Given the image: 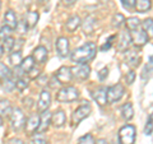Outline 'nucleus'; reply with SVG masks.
<instances>
[{
  "instance_id": "nucleus-1",
  "label": "nucleus",
  "mask_w": 153,
  "mask_h": 144,
  "mask_svg": "<svg viewBox=\"0 0 153 144\" xmlns=\"http://www.w3.org/2000/svg\"><path fill=\"white\" fill-rule=\"evenodd\" d=\"M96 51H97V47L93 42H87L71 52V60L76 64H85L94 57Z\"/></svg>"
},
{
  "instance_id": "nucleus-2",
  "label": "nucleus",
  "mask_w": 153,
  "mask_h": 144,
  "mask_svg": "<svg viewBox=\"0 0 153 144\" xmlns=\"http://www.w3.org/2000/svg\"><path fill=\"white\" fill-rule=\"evenodd\" d=\"M79 97V91L75 87H64L61 88L56 94V99L59 102H73Z\"/></svg>"
},
{
  "instance_id": "nucleus-3",
  "label": "nucleus",
  "mask_w": 153,
  "mask_h": 144,
  "mask_svg": "<svg viewBox=\"0 0 153 144\" xmlns=\"http://www.w3.org/2000/svg\"><path fill=\"white\" fill-rule=\"evenodd\" d=\"M135 142V128L133 125H125L119 131V143L120 144H134Z\"/></svg>"
},
{
  "instance_id": "nucleus-4",
  "label": "nucleus",
  "mask_w": 153,
  "mask_h": 144,
  "mask_svg": "<svg viewBox=\"0 0 153 144\" xmlns=\"http://www.w3.org/2000/svg\"><path fill=\"white\" fill-rule=\"evenodd\" d=\"M124 93H125V88H124L123 84H120V83L114 84L107 88V101L110 103L117 102V101L121 99Z\"/></svg>"
},
{
  "instance_id": "nucleus-5",
  "label": "nucleus",
  "mask_w": 153,
  "mask_h": 144,
  "mask_svg": "<svg viewBox=\"0 0 153 144\" xmlns=\"http://www.w3.org/2000/svg\"><path fill=\"white\" fill-rule=\"evenodd\" d=\"M91 111H92V108H91V105H88V103H84L82 106H79L74 111V114L71 115V122H73V125L76 126L82 120L88 117Z\"/></svg>"
},
{
  "instance_id": "nucleus-6",
  "label": "nucleus",
  "mask_w": 153,
  "mask_h": 144,
  "mask_svg": "<svg viewBox=\"0 0 153 144\" xmlns=\"http://www.w3.org/2000/svg\"><path fill=\"white\" fill-rule=\"evenodd\" d=\"M10 124H12V128L14 130H21V129L25 126L26 124V117H25V114L22 112L21 108H13L12 110V114H10Z\"/></svg>"
},
{
  "instance_id": "nucleus-7",
  "label": "nucleus",
  "mask_w": 153,
  "mask_h": 144,
  "mask_svg": "<svg viewBox=\"0 0 153 144\" xmlns=\"http://www.w3.org/2000/svg\"><path fill=\"white\" fill-rule=\"evenodd\" d=\"M70 69H71V75L79 80H85L91 73V68L87 64H78L76 66L70 68Z\"/></svg>"
},
{
  "instance_id": "nucleus-8",
  "label": "nucleus",
  "mask_w": 153,
  "mask_h": 144,
  "mask_svg": "<svg viewBox=\"0 0 153 144\" xmlns=\"http://www.w3.org/2000/svg\"><path fill=\"white\" fill-rule=\"evenodd\" d=\"M130 37H131V41L134 42V45L135 46H143L146 45L148 42V36L147 33L142 30V28H137V30H134L130 32Z\"/></svg>"
},
{
  "instance_id": "nucleus-9",
  "label": "nucleus",
  "mask_w": 153,
  "mask_h": 144,
  "mask_svg": "<svg viewBox=\"0 0 153 144\" xmlns=\"http://www.w3.org/2000/svg\"><path fill=\"white\" fill-rule=\"evenodd\" d=\"M55 78L60 84L69 83V82L71 80V78H73V75H71V69L69 68V66H61V68L56 71Z\"/></svg>"
},
{
  "instance_id": "nucleus-10",
  "label": "nucleus",
  "mask_w": 153,
  "mask_h": 144,
  "mask_svg": "<svg viewBox=\"0 0 153 144\" xmlns=\"http://www.w3.org/2000/svg\"><path fill=\"white\" fill-rule=\"evenodd\" d=\"M38 126H40V116L36 115V114L31 115V116L28 117V120L26 121V124H25L26 131H27V134H30V135H32V134L38 131Z\"/></svg>"
},
{
  "instance_id": "nucleus-11",
  "label": "nucleus",
  "mask_w": 153,
  "mask_h": 144,
  "mask_svg": "<svg viewBox=\"0 0 153 144\" xmlns=\"http://www.w3.org/2000/svg\"><path fill=\"white\" fill-rule=\"evenodd\" d=\"M56 52L60 57L69 56V40L66 37H60L56 41Z\"/></svg>"
},
{
  "instance_id": "nucleus-12",
  "label": "nucleus",
  "mask_w": 153,
  "mask_h": 144,
  "mask_svg": "<svg viewBox=\"0 0 153 144\" xmlns=\"http://www.w3.org/2000/svg\"><path fill=\"white\" fill-rule=\"evenodd\" d=\"M51 103V94L50 92H47V91H42L41 94H40V98H38V102H37V108L38 111H46L47 108H49Z\"/></svg>"
},
{
  "instance_id": "nucleus-13",
  "label": "nucleus",
  "mask_w": 153,
  "mask_h": 144,
  "mask_svg": "<svg viewBox=\"0 0 153 144\" xmlns=\"http://www.w3.org/2000/svg\"><path fill=\"white\" fill-rule=\"evenodd\" d=\"M33 60L38 64H45L46 60H47V50L46 47L44 46H38L33 50V54H32Z\"/></svg>"
},
{
  "instance_id": "nucleus-14",
  "label": "nucleus",
  "mask_w": 153,
  "mask_h": 144,
  "mask_svg": "<svg viewBox=\"0 0 153 144\" xmlns=\"http://www.w3.org/2000/svg\"><path fill=\"white\" fill-rule=\"evenodd\" d=\"M93 98H94L96 102L100 105V106L106 105V102H107V88L103 87V85H102V87H98L97 89L94 91Z\"/></svg>"
},
{
  "instance_id": "nucleus-15",
  "label": "nucleus",
  "mask_w": 153,
  "mask_h": 144,
  "mask_svg": "<svg viewBox=\"0 0 153 144\" xmlns=\"http://www.w3.org/2000/svg\"><path fill=\"white\" fill-rule=\"evenodd\" d=\"M65 120H66V116L63 110H59V111H56L51 115V124L55 128H61L65 124Z\"/></svg>"
},
{
  "instance_id": "nucleus-16",
  "label": "nucleus",
  "mask_w": 153,
  "mask_h": 144,
  "mask_svg": "<svg viewBox=\"0 0 153 144\" xmlns=\"http://www.w3.org/2000/svg\"><path fill=\"white\" fill-rule=\"evenodd\" d=\"M4 23H5L4 26L9 27L10 30L17 28V26H18V19H17L16 13H14L13 10H8L5 14H4Z\"/></svg>"
},
{
  "instance_id": "nucleus-17",
  "label": "nucleus",
  "mask_w": 153,
  "mask_h": 144,
  "mask_svg": "<svg viewBox=\"0 0 153 144\" xmlns=\"http://www.w3.org/2000/svg\"><path fill=\"white\" fill-rule=\"evenodd\" d=\"M80 24H82V21H80L79 16H73V17H70L68 21H66L65 28H66V31H69L70 33H73L76 28L80 27Z\"/></svg>"
},
{
  "instance_id": "nucleus-18",
  "label": "nucleus",
  "mask_w": 153,
  "mask_h": 144,
  "mask_svg": "<svg viewBox=\"0 0 153 144\" xmlns=\"http://www.w3.org/2000/svg\"><path fill=\"white\" fill-rule=\"evenodd\" d=\"M120 38H119V50H126L128 47H129V44H130V41H131V37H130V33H129L128 31H123L120 33V36H119Z\"/></svg>"
},
{
  "instance_id": "nucleus-19",
  "label": "nucleus",
  "mask_w": 153,
  "mask_h": 144,
  "mask_svg": "<svg viewBox=\"0 0 153 144\" xmlns=\"http://www.w3.org/2000/svg\"><path fill=\"white\" fill-rule=\"evenodd\" d=\"M51 122V114L47 111H44L42 115L40 116V126H38V131H45L47 128H49Z\"/></svg>"
},
{
  "instance_id": "nucleus-20",
  "label": "nucleus",
  "mask_w": 153,
  "mask_h": 144,
  "mask_svg": "<svg viewBox=\"0 0 153 144\" xmlns=\"http://www.w3.org/2000/svg\"><path fill=\"white\" fill-rule=\"evenodd\" d=\"M38 18H40V16H38V13L37 12H28L25 14V23H26V26L27 27H35L37 24V22H38Z\"/></svg>"
},
{
  "instance_id": "nucleus-21",
  "label": "nucleus",
  "mask_w": 153,
  "mask_h": 144,
  "mask_svg": "<svg viewBox=\"0 0 153 144\" xmlns=\"http://www.w3.org/2000/svg\"><path fill=\"white\" fill-rule=\"evenodd\" d=\"M19 68H21V70L23 71V73H30V71L35 68V60H33V57L28 56V57H26L25 60H22Z\"/></svg>"
},
{
  "instance_id": "nucleus-22",
  "label": "nucleus",
  "mask_w": 153,
  "mask_h": 144,
  "mask_svg": "<svg viewBox=\"0 0 153 144\" xmlns=\"http://www.w3.org/2000/svg\"><path fill=\"white\" fill-rule=\"evenodd\" d=\"M12 105L8 99L0 98V116H9L12 114Z\"/></svg>"
},
{
  "instance_id": "nucleus-23",
  "label": "nucleus",
  "mask_w": 153,
  "mask_h": 144,
  "mask_svg": "<svg viewBox=\"0 0 153 144\" xmlns=\"http://www.w3.org/2000/svg\"><path fill=\"white\" fill-rule=\"evenodd\" d=\"M152 7V0H135V8L139 13H146Z\"/></svg>"
},
{
  "instance_id": "nucleus-24",
  "label": "nucleus",
  "mask_w": 153,
  "mask_h": 144,
  "mask_svg": "<svg viewBox=\"0 0 153 144\" xmlns=\"http://www.w3.org/2000/svg\"><path fill=\"white\" fill-rule=\"evenodd\" d=\"M121 114H123V117L125 120H131L134 117V108H133V105L131 103H125L124 106L121 107Z\"/></svg>"
},
{
  "instance_id": "nucleus-25",
  "label": "nucleus",
  "mask_w": 153,
  "mask_h": 144,
  "mask_svg": "<svg viewBox=\"0 0 153 144\" xmlns=\"http://www.w3.org/2000/svg\"><path fill=\"white\" fill-rule=\"evenodd\" d=\"M128 54H126V60H128V63L130 64L131 66H138L139 65V56H138V54L135 51H133V50H129V51H126Z\"/></svg>"
},
{
  "instance_id": "nucleus-26",
  "label": "nucleus",
  "mask_w": 153,
  "mask_h": 144,
  "mask_svg": "<svg viewBox=\"0 0 153 144\" xmlns=\"http://www.w3.org/2000/svg\"><path fill=\"white\" fill-rule=\"evenodd\" d=\"M94 24H96V19L94 17L92 16H89L84 19V22H83V31L85 33H91L93 31V28H94Z\"/></svg>"
},
{
  "instance_id": "nucleus-27",
  "label": "nucleus",
  "mask_w": 153,
  "mask_h": 144,
  "mask_svg": "<svg viewBox=\"0 0 153 144\" xmlns=\"http://www.w3.org/2000/svg\"><path fill=\"white\" fill-rule=\"evenodd\" d=\"M9 63L12 65H14L17 68V66L21 65L22 63V54L21 51H13L10 55H9Z\"/></svg>"
},
{
  "instance_id": "nucleus-28",
  "label": "nucleus",
  "mask_w": 153,
  "mask_h": 144,
  "mask_svg": "<svg viewBox=\"0 0 153 144\" xmlns=\"http://www.w3.org/2000/svg\"><path fill=\"white\" fill-rule=\"evenodd\" d=\"M142 27H143V31L147 33V36L153 38V19L147 18L146 21L142 23Z\"/></svg>"
},
{
  "instance_id": "nucleus-29",
  "label": "nucleus",
  "mask_w": 153,
  "mask_h": 144,
  "mask_svg": "<svg viewBox=\"0 0 153 144\" xmlns=\"http://www.w3.org/2000/svg\"><path fill=\"white\" fill-rule=\"evenodd\" d=\"M3 50L4 52H10L14 49V45H16V40L13 37H8L5 40H3Z\"/></svg>"
},
{
  "instance_id": "nucleus-30",
  "label": "nucleus",
  "mask_w": 153,
  "mask_h": 144,
  "mask_svg": "<svg viewBox=\"0 0 153 144\" xmlns=\"http://www.w3.org/2000/svg\"><path fill=\"white\" fill-rule=\"evenodd\" d=\"M126 23V26L129 28V31H134V30H137V28H139L140 27V21L138 19L137 17H131V18H129L128 21H125Z\"/></svg>"
},
{
  "instance_id": "nucleus-31",
  "label": "nucleus",
  "mask_w": 153,
  "mask_h": 144,
  "mask_svg": "<svg viewBox=\"0 0 153 144\" xmlns=\"http://www.w3.org/2000/svg\"><path fill=\"white\" fill-rule=\"evenodd\" d=\"M10 76H12V71H10V69H9L5 64L0 63V79L7 80V79L10 78Z\"/></svg>"
},
{
  "instance_id": "nucleus-32",
  "label": "nucleus",
  "mask_w": 153,
  "mask_h": 144,
  "mask_svg": "<svg viewBox=\"0 0 153 144\" xmlns=\"http://www.w3.org/2000/svg\"><path fill=\"white\" fill-rule=\"evenodd\" d=\"M124 23H125V18H124L123 14H115L114 16V19H112V26L115 28H120Z\"/></svg>"
},
{
  "instance_id": "nucleus-33",
  "label": "nucleus",
  "mask_w": 153,
  "mask_h": 144,
  "mask_svg": "<svg viewBox=\"0 0 153 144\" xmlns=\"http://www.w3.org/2000/svg\"><path fill=\"white\" fill-rule=\"evenodd\" d=\"M78 144H96V140L91 134H85L82 138H79Z\"/></svg>"
},
{
  "instance_id": "nucleus-34",
  "label": "nucleus",
  "mask_w": 153,
  "mask_h": 144,
  "mask_svg": "<svg viewBox=\"0 0 153 144\" xmlns=\"http://www.w3.org/2000/svg\"><path fill=\"white\" fill-rule=\"evenodd\" d=\"M153 131V112L149 117H148V121H147V125H146V129H144V134L146 135H151Z\"/></svg>"
},
{
  "instance_id": "nucleus-35",
  "label": "nucleus",
  "mask_w": 153,
  "mask_h": 144,
  "mask_svg": "<svg viewBox=\"0 0 153 144\" xmlns=\"http://www.w3.org/2000/svg\"><path fill=\"white\" fill-rule=\"evenodd\" d=\"M30 144H47V140L42 134H37V135H35L32 138Z\"/></svg>"
},
{
  "instance_id": "nucleus-36",
  "label": "nucleus",
  "mask_w": 153,
  "mask_h": 144,
  "mask_svg": "<svg viewBox=\"0 0 153 144\" xmlns=\"http://www.w3.org/2000/svg\"><path fill=\"white\" fill-rule=\"evenodd\" d=\"M10 33H12V30L7 26H4L0 28V40H5V38L10 37Z\"/></svg>"
},
{
  "instance_id": "nucleus-37",
  "label": "nucleus",
  "mask_w": 153,
  "mask_h": 144,
  "mask_svg": "<svg viewBox=\"0 0 153 144\" xmlns=\"http://www.w3.org/2000/svg\"><path fill=\"white\" fill-rule=\"evenodd\" d=\"M16 87L19 89V91H23L28 87V80H26L25 78H19L17 82H16Z\"/></svg>"
},
{
  "instance_id": "nucleus-38",
  "label": "nucleus",
  "mask_w": 153,
  "mask_h": 144,
  "mask_svg": "<svg viewBox=\"0 0 153 144\" xmlns=\"http://www.w3.org/2000/svg\"><path fill=\"white\" fill-rule=\"evenodd\" d=\"M13 88H16V82H14L12 79V76H10L9 79H7L5 82H4V89L8 91V92H10Z\"/></svg>"
},
{
  "instance_id": "nucleus-39",
  "label": "nucleus",
  "mask_w": 153,
  "mask_h": 144,
  "mask_svg": "<svg viewBox=\"0 0 153 144\" xmlns=\"http://www.w3.org/2000/svg\"><path fill=\"white\" fill-rule=\"evenodd\" d=\"M134 79H135V73H134L133 70L128 71L126 75H125V80H126V83H128V84H133V83H134Z\"/></svg>"
},
{
  "instance_id": "nucleus-40",
  "label": "nucleus",
  "mask_w": 153,
  "mask_h": 144,
  "mask_svg": "<svg viewBox=\"0 0 153 144\" xmlns=\"http://www.w3.org/2000/svg\"><path fill=\"white\" fill-rule=\"evenodd\" d=\"M121 3L126 9H131L135 7V0H121Z\"/></svg>"
},
{
  "instance_id": "nucleus-41",
  "label": "nucleus",
  "mask_w": 153,
  "mask_h": 144,
  "mask_svg": "<svg viewBox=\"0 0 153 144\" xmlns=\"http://www.w3.org/2000/svg\"><path fill=\"white\" fill-rule=\"evenodd\" d=\"M144 71H148V73H153V55L149 57V61H148V64L146 65Z\"/></svg>"
},
{
  "instance_id": "nucleus-42",
  "label": "nucleus",
  "mask_w": 153,
  "mask_h": 144,
  "mask_svg": "<svg viewBox=\"0 0 153 144\" xmlns=\"http://www.w3.org/2000/svg\"><path fill=\"white\" fill-rule=\"evenodd\" d=\"M107 75H108V68H103L101 71L98 73V76H100V79L101 80H105L107 78Z\"/></svg>"
},
{
  "instance_id": "nucleus-43",
  "label": "nucleus",
  "mask_w": 153,
  "mask_h": 144,
  "mask_svg": "<svg viewBox=\"0 0 153 144\" xmlns=\"http://www.w3.org/2000/svg\"><path fill=\"white\" fill-rule=\"evenodd\" d=\"M8 144H25V143H23V140H22V139L13 138V139H10V140L8 142Z\"/></svg>"
},
{
  "instance_id": "nucleus-44",
  "label": "nucleus",
  "mask_w": 153,
  "mask_h": 144,
  "mask_svg": "<svg viewBox=\"0 0 153 144\" xmlns=\"http://www.w3.org/2000/svg\"><path fill=\"white\" fill-rule=\"evenodd\" d=\"M76 1V0H63V4L66 7H70V5H73V4Z\"/></svg>"
},
{
  "instance_id": "nucleus-45",
  "label": "nucleus",
  "mask_w": 153,
  "mask_h": 144,
  "mask_svg": "<svg viewBox=\"0 0 153 144\" xmlns=\"http://www.w3.org/2000/svg\"><path fill=\"white\" fill-rule=\"evenodd\" d=\"M110 41H111V38H110ZM110 41H108V44H105V45L101 47V50H102V51H105L106 49H110V47H111V42H110Z\"/></svg>"
},
{
  "instance_id": "nucleus-46",
  "label": "nucleus",
  "mask_w": 153,
  "mask_h": 144,
  "mask_svg": "<svg viewBox=\"0 0 153 144\" xmlns=\"http://www.w3.org/2000/svg\"><path fill=\"white\" fill-rule=\"evenodd\" d=\"M96 144H108V142L106 139H98V140L96 142Z\"/></svg>"
},
{
  "instance_id": "nucleus-47",
  "label": "nucleus",
  "mask_w": 153,
  "mask_h": 144,
  "mask_svg": "<svg viewBox=\"0 0 153 144\" xmlns=\"http://www.w3.org/2000/svg\"><path fill=\"white\" fill-rule=\"evenodd\" d=\"M3 52H4V50H3V45H1V44H0V56H1V55H3Z\"/></svg>"
},
{
  "instance_id": "nucleus-48",
  "label": "nucleus",
  "mask_w": 153,
  "mask_h": 144,
  "mask_svg": "<svg viewBox=\"0 0 153 144\" xmlns=\"http://www.w3.org/2000/svg\"><path fill=\"white\" fill-rule=\"evenodd\" d=\"M1 125H3V117L0 116V126H1Z\"/></svg>"
},
{
  "instance_id": "nucleus-49",
  "label": "nucleus",
  "mask_w": 153,
  "mask_h": 144,
  "mask_svg": "<svg viewBox=\"0 0 153 144\" xmlns=\"http://www.w3.org/2000/svg\"><path fill=\"white\" fill-rule=\"evenodd\" d=\"M40 1H41V3H45V1H47V0H40Z\"/></svg>"
},
{
  "instance_id": "nucleus-50",
  "label": "nucleus",
  "mask_w": 153,
  "mask_h": 144,
  "mask_svg": "<svg viewBox=\"0 0 153 144\" xmlns=\"http://www.w3.org/2000/svg\"><path fill=\"white\" fill-rule=\"evenodd\" d=\"M0 8H1V1H0Z\"/></svg>"
}]
</instances>
